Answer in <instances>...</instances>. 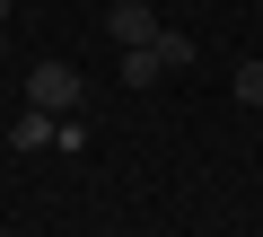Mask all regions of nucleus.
I'll list each match as a JSON object with an SVG mask.
<instances>
[{
	"label": "nucleus",
	"mask_w": 263,
	"mask_h": 237,
	"mask_svg": "<svg viewBox=\"0 0 263 237\" xmlns=\"http://www.w3.org/2000/svg\"><path fill=\"white\" fill-rule=\"evenodd\" d=\"M0 44H9V0H0Z\"/></svg>",
	"instance_id": "obj_7"
},
{
	"label": "nucleus",
	"mask_w": 263,
	"mask_h": 237,
	"mask_svg": "<svg viewBox=\"0 0 263 237\" xmlns=\"http://www.w3.org/2000/svg\"><path fill=\"white\" fill-rule=\"evenodd\" d=\"M158 79H176L158 62V44H123V88H158Z\"/></svg>",
	"instance_id": "obj_3"
},
{
	"label": "nucleus",
	"mask_w": 263,
	"mask_h": 237,
	"mask_svg": "<svg viewBox=\"0 0 263 237\" xmlns=\"http://www.w3.org/2000/svg\"><path fill=\"white\" fill-rule=\"evenodd\" d=\"M158 62H167V70H193V35L167 27V35H158Z\"/></svg>",
	"instance_id": "obj_5"
},
{
	"label": "nucleus",
	"mask_w": 263,
	"mask_h": 237,
	"mask_svg": "<svg viewBox=\"0 0 263 237\" xmlns=\"http://www.w3.org/2000/svg\"><path fill=\"white\" fill-rule=\"evenodd\" d=\"M44 141H62V114H44V105H27L18 123H9V150H44Z\"/></svg>",
	"instance_id": "obj_4"
},
{
	"label": "nucleus",
	"mask_w": 263,
	"mask_h": 237,
	"mask_svg": "<svg viewBox=\"0 0 263 237\" xmlns=\"http://www.w3.org/2000/svg\"><path fill=\"white\" fill-rule=\"evenodd\" d=\"M105 27H114V44H158V35H167L149 0H114V18H105Z\"/></svg>",
	"instance_id": "obj_2"
},
{
	"label": "nucleus",
	"mask_w": 263,
	"mask_h": 237,
	"mask_svg": "<svg viewBox=\"0 0 263 237\" xmlns=\"http://www.w3.org/2000/svg\"><path fill=\"white\" fill-rule=\"evenodd\" d=\"M27 105L70 114V105H79V70H70V62H35V70H27Z\"/></svg>",
	"instance_id": "obj_1"
},
{
	"label": "nucleus",
	"mask_w": 263,
	"mask_h": 237,
	"mask_svg": "<svg viewBox=\"0 0 263 237\" xmlns=\"http://www.w3.org/2000/svg\"><path fill=\"white\" fill-rule=\"evenodd\" d=\"M237 97H246V105H263V62H237Z\"/></svg>",
	"instance_id": "obj_6"
}]
</instances>
